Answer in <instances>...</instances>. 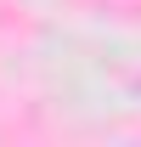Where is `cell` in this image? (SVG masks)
Here are the masks:
<instances>
[]
</instances>
